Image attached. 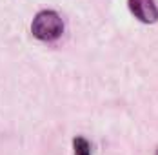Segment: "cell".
<instances>
[{
    "label": "cell",
    "mask_w": 158,
    "mask_h": 155,
    "mask_svg": "<svg viewBox=\"0 0 158 155\" xmlns=\"http://www.w3.org/2000/svg\"><path fill=\"white\" fill-rule=\"evenodd\" d=\"M156 155H158V150H156Z\"/></svg>",
    "instance_id": "obj_4"
},
{
    "label": "cell",
    "mask_w": 158,
    "mask_h": 155,
    "mask_svg": "<svg viewBox=\"0 0 158 155\" xmlns=\"http://www.w3.org/2000/svg\"><path fill=\"white\" fill-rule=\"evenodd\" d=\"M129 11L143 24H155L158 20V7L155 0H127Z\"/></svg>",
    "instance_id": "obj_2"
},
{
    "label": "cell",
    "mask_w": 158,
    "mask_h": 155,
    "mask_svg": "<svg viewBox=\"0 0 158 155\" xmlns=\"http://www.w3.org/2000/svg\"><path fill=\"white\" fill-rule=\"evenodd\" d=\"M31 33L35 38L42 40V42H53L56 38H60L64 33V20L58 16V13L44 9L31 22Z\"/></svg>",
    "instance_id": "obj_1"
},
{
    "label": "cell",
    "mask_w": 158,
    "mask_h": 155,
    "mask_svg": "<svg viewBox=\"0 0 158 155\" xmlns=\"http://www.w3.org/2000/svg\"><path fill=\"white\" fill-rule=\"evenodd\" d=\"M73 152L75 155H91V144L84 137H75L73 139Z\"/></svg>",
    "instance_id": "obj_3"
}]
</instances>
